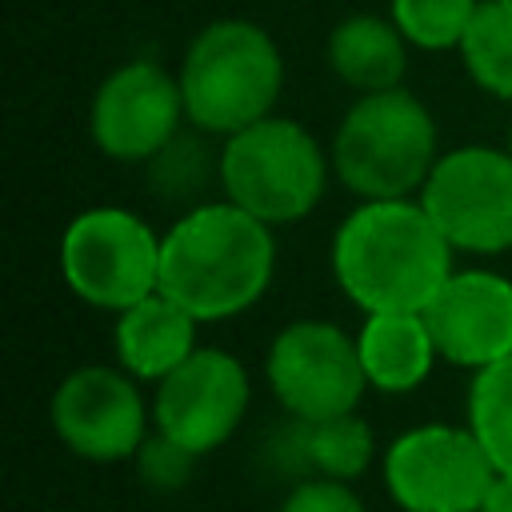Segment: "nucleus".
Returning a JSON list of instances; mask_svg holds the SVG:
<instances>
[{
    "label": "nucleus",
    "instance_id": "dca6fc26",
    "mask_svg": "<svg viewBox=\"0 0 512 512\" xmlns=\"http://www.w3.org/2000/svg\"><path fill=\"white\" fill-rule=\"evenodd\" d=\"M328 64L360 96L388 92V88H400L404 80L408 40L400 36L392 20L356 12V16H344L328 32Z\"/></svg>",
    "mask_w": 512,
    "mask_h": 512
},
{
    "label": "nucleus",
    "instance_id": "5701e85b",
    "mask_svg": "<svg viewBox=\"0 0 512 512\" xmlns=\"http://www.w3.org/2000/svg\"><path fill=\"white\" fill-rule=\"evenodd\" d=\"M480 512H512V472H500L496 484L488 488Z\"/></svg>",
    "mask_w": 512,
    "mask_h": 512
},
{
    "label": "nucleus",
    "instance_id": "b1692460",
    "mask_svg": "<svg viewBox=\"0 0 512 512\" xmlns=\"http://www.w3.org/2000/svg\"><path fill=\"white\" fill-rule=\"evenodd\" d=\"M508 152H512V128H508Z\"/></svg>",
    "mask_w": 512,
    "mask_h": 512
},
{
    "label": "nucleus",
    "instance_id": "f3484780",
    "mask_svg": "<svg viewBox=\"0 0 512 512\" xmlns=\"http://www.w3.org/2000/svg\"><path fill=\"white\" fill-rule=\"evenodd\" d=\"M372 456V428L356 412L332 420H292V428H284V436L276 440V464L284 472H320L328 480L360 476L372 464Z\"/></svg>",
    "mask_w": 512,
    "mask_h": 512
},
{
    "label": "nucleus",
    "instance_id": "9d476101",
    "mask_svg": "<svg viewBox=\"0 0 512 512\" xmlns=\"http://www.w3.org/2000/svg\"><path fill=\"white\" fill-rule=\"evenodd\" d=\"M180 120H188L180 80L156 60H128L112 68L100 80L88 112L96 148L120 164L156 160L176 140Z\"/></svg>",
    "mask_w": 512,
    "mask_h": 512
},
{
    "label": "nucleus",
    "instance_id": "f03ea898",
    "mask_svg": "<svg viewBox=\"0 0 512 512\" xmlns=\"http://www.w3.org/2000/svg\"><path fill=\"white\" fill-rule=\"evenodd\" d=\"M272 224L232 200L196 204L160 240V292L196 320L248 312L272 284Z\"/></svg>",
    "mask_w": 512,
    "mask_h": 512
},
{
    "label": "nucleus",
    "instance_id": "4468645a",
    "mask_svg": "<svg viewBox=\"0 0 512 512\" xmlns=\"http://www.w3.org/2000/svg\"><path fill=\"white\" fill-rule=\"evenodd\" d=\"M196 316L180 308L172 296L152 292L140 304L116 312L112 344L116 360L136 380H164L196 352Z\"/></svg>",
    "mask_w": 512,
    "mask_h": 512
},
{
    "label": "nucleus",
    "instance_id": "20e7f679",
    "mask_svg": "<svg viewBox=\"0 0 512 512\" xmlns=\"http://www.w3.org/2000/svg\"><path fill=\"white\" fill-rule=\"evenodd\" d=\"M436 160V120L408 88L352 100L332 140V168L360 200H408Z\"/></svg>",
    "mask_w": 512,
    "mask_h": 512
},
{
    "label": "nucleus",
    "instance_id": "6ab92c4d",
    "mask_svg": "<svg viewBox=\"0 0 512 512\" xmlns=\"http://www.w3.org/2000/svg\"><path fill=\"white\" fill-rule=\"evenodd\" d=\"M468 428L496 464V472H512V356L472 376Z\"/></svg>",
    "mask_w": 512,
    "mask_h": 512
},
{
    "label": "nucleus",
    "instance_id": "423d86ee",
    "mask_svg": "<svg viewBox=\"0 0 512 512\" xmlns=\"http://www.w3.org/2000/svg\"><path fill=\"white\" fill-rule=\"evenodd\" d=\"M160 240L164 236L128 208H84L60 236L64 284L92 308L124 312L160 292Z\"/></svg>",
    "mask_w": 512,
    "mask_h": 512
},
{
    "label": "nucleus",
    "instance_id": "ddd939ff",
    "mask_svg": "<svg viewBox=\"0 0 512 512\" xmlns=\"http://www.w3.org/2000/svg\"><path fill=\"white\" fill-rule=\"evenodd\" d=\"M436 352L460 368H488L512 356V280L488 268L452 272L424 308Z\"/></svg>",
    "mask_w": 512,
    "mask_h": 512
},
{
    "label": "nucleus",
    "instance_id": "2eb2a0df",
    "mask_svg": "<svg viewBox=\"0 0 512 512\" xmlns=\"http://www.w3.org/2000/svg\"><path fill=\"white\" fill-rule=\"evenodd\" d=\"M356 348L368 384L380 392H412L440 356L424 312H372L356 336Z\"/></svg>",
    "mask_w": 512,
    "mask_h": 512
},
{
    "label": "nucleus",
    "instance_id": "1a4fd4ad",
    "mask_svg": "<svg viewBox=\"0 0 512 512\" xmlns=\"http://www.w3.org/2000/svg\"><path fill=\"white\" fill-rule=\"evenodd\" d=\"M264 376L292 420H332L356 412L368 376L356 340L328 320H296L276 332Z\"/></svg>",
    "mask_w": 512,
    "mask_h": 512
},
{
    "label": "nucleus",
    "instance_id": "f257e3e1",
    "mask_svg": "<svg viewBox=\"0 0 512 512\" xmlns=\"http://www.w3.org/2000/svg\"><path fill=\"white\" fill-rule=\"evenodd\" d=\"M452 252L420 200H360L332 236V272L364 316L424 312L452 276Z\"/></svg>",
    "mask_w": 512,
    "mask_h": 512
},
{
    "label": "nucleus",
    "instance_id": "412c9836",
    "mask_svg": "<svg viewBox=\"0 0 512 512\" xmlns=\"http://www.w3.org/2000/svg\"><path fill=\"white\" fill-rule=\"evenodd\" d=\"M192 464H196V452H188L184 444L168 440L164 432L148 436L136 452V472L140 480L152 488V492H176L188 484L192 476Z\"/></svg>",
    "mask_w": 512,
    "mask_h": 512
},
{
    "label": "nucleus",
    "instance_id": "0eeeda50",
    "mask_svg": "<svg viewBox=\"0 0 512 512\" xmlns=\"http://www.w3.org/2000/svg\"><path fill=\"white\" fill-rule=\"evenodd\" d=\"M496 476L472 428L420 424L384 452V484L404 512H480Z\"/></svg>",
    "mask_w": 512,
    "mask_h": 512
},
{
    "label": "nucleus",
    "instance_id": "f8f14e48",
    "mask_svg": "<svg viewBox=\"0 0 512 512\" xmlns=\"http://www.w3.org/2000/svg\"><path fill=\"white\" fill-rule=\"evenodd\" d=\"M56 436L84 460L112 464L140 452L144 436V400L128 372L84 364L68 372L48 404Z\"/></svg>",
    "mask_w": 512,
    "mask_h": 512
},
{
    "label": "nucleus",
    "instance_id": "9b49d317",
    "mask_svg": "<svg viewBox=\"0 0 512 512\" xmlns=\"http://www.w3.org/2000/svg\"><path fill=\"white\" fill-rule=\"evenodd\" d=\"M248 372L224 348H196L156 388V432L204 456L220 448L248 412Z\"/></svg>",
    "mask_w": 512,
    "mask_h": 512
},
{
    "label": "nucleus",
    "instance_id": "aec40b11",
    "mask_svg": "<svg viewBox=\"0 0 512 512\" xmlns=\"http://www.w3.org/2000/svg\"><path fill=\"white\" fill-rule=\"evenodd\" d=\"M480 0H392V24L400 36L424 52H448L460 48Z\"/></svg>",
    "mask_w": 512,
    "mask_h": 512
},
{
    "label": "nucleus",
    "instance_id": "6e6552de",
    "mask_svg": "<svg viewBox=\"0 0 512 512\" xmlns=\"http://www.w3.org/2000/svg\"><path fill=\"white\" fill-rule=\"evenodd\" d=\"M440 236L460 252L512 248V152L464 144L436 160L420 196Z\"/></svg>",
    "mask_w": 512,
    "mask_h": 512
},
{
    "label": "nucleus",
    "instance_id": "4be33fe9",
    "mask_svg": "<svg viewBox=\"0 0 512 512\" xmlns=\"http://www.w3.org/2000/svg\"><path fill=\"white\" fill-rule=\"evenodd\" d=\"M280 512H368L360 504V496H352V488L344 480H328V476H316V480H304L288 492V500L280 504Z\"/></svg>",
    "mask_w": 512,
    "mask_h": 512
},
{
    "label": "nucleus",
    "instance_id": "a211bd4d",
    "mask_svg": "<svg viewBox=\"0 0 512 512\" xmlns=\"http://www.w3.org/2000/svg\"><path fill=\"white\" fill-rule=\"evenodd\" d=\"M460 60L488 96L512 100V0H480Z\"/></svg>",
    "mask_w": 512,
    "mask_h": 512
},
{
    "label": "nucleus",
    "instance_id": "39448f33",
    "mask_svg": "<svg viewBox=\"0 0 512 512\" xmlns=\"http://www.w3.org/2000/svg\"><path fill=\"white\" fill-rule=\"evenodd\" d=\"M220 184L232 204L264 224L304 220L328 184V156L300 120L268 116L224 140Z\"/></svg>",
    "mask_w": 512,
    "mask_h": 512
},
{
    "label": "nucleus",
    "instance_id": "7ed1b4c3",
    "mask_svg": "<svg viewBox=\"0 0 512 512\" xmlns=\"http://www.w3.org/2000/svg\"><path fill=\"white\" fill-rule=\"evenodd\" d=\"M176 80L188 124L228 140L272 116L284 88V60L260 24L228 16L192 36Z\"/></svg>",
    "mask_w": 512,
    "mask_h": 512
}]
</instances>
